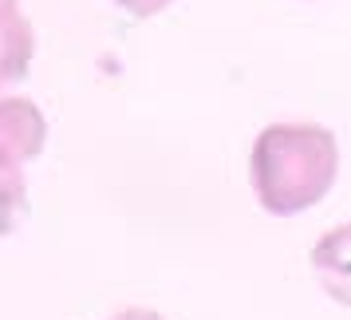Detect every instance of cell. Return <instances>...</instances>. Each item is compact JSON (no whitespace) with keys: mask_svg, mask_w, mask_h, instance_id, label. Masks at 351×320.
<instances>
[{"mask_svg":"<svg viewBox=\"0 0 351 320\" xmlns=\"http://www.w3.org/2000/svg\"><path fill=\"white\" fill-rule=\"evenodd\" d=\"M0 123H4V146H8V166H16L28 155H40L44 143V119L28 99L8 95L0 103Z\"/></svg>","mask_w":351,"mask_h":320,"instance_id":"cell-3","label":"cell"},{"mask_svg":"<svg viewBox=\"0 0 351 320\" xmlns=\"http://www.w3.org/2000/svg\"><path fill=\"white\" fill-rule=\"evenodd\" d=\"M253 190L272 218L312 209L332 190L339 170V143L319 123H272L253 143Z\"/></svg>","mask_w":351,"mask_h":320,"instance_id":"cell-1","label":"cell"},{"mask_svg":"<svg viewBox=\"0 0 351 320\" xmlns=\"http://www.w3.org/2000/svg\"><path fill=\"white\" fill-rule=\"evenodd\" d=\"M119 8H127L130 16H138V20H150V16H158V12H166L174 0H114Z\"/></svg>","mask_w":351,"mask_h":320,"instance_id":"cell-4","label":"cell"},{"mask_svg":"<svg viewBox=\"0 0 351 320\" xmlns=\"http://www.w3.org/2000/svg\"><path fill=\"white\" fill-rule=\"evenodd\" d=\"M308 265L316 273L319 288H324L335 304L351 308V222L332 225V229L312 245Z\"/></svg>","mask_w":351,"mask_h":320,"instance_id":"cell-2","label":"cell"},{"mask_svg":"<svg viewBox=\"0 0 351 320\" xmlns=\"http://www.w3.org/2000/svg\"><path fill=\"white\" fill-rule=\"evenodd\" d=\"M111 320H166V317H158L154 308H127V312H119Z\"/></svg>","mask_w":351,"mask_h":320,"instance_id":"cell-5","label":"cell"}]
</instances>
